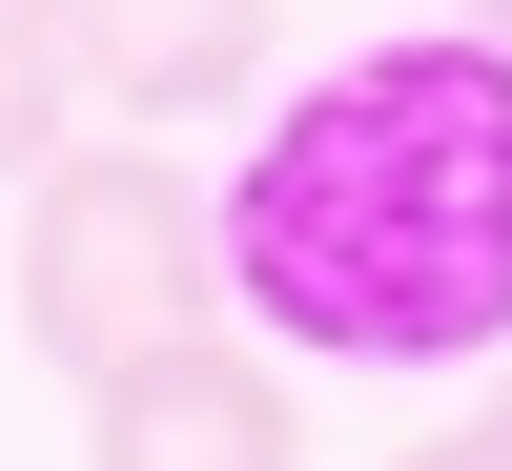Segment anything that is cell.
<instances>
[{"instance_id": "obj_3", "label": "cell", "mask_w": 512, "mask_h": 471, "mask_svg": "<svg viewBox=\"0 0 512 471\" xmlns=\"http://www.w3.org/2000/svg\"><path fill=\"white\" fill-rule=\"evenodd\" d=\"M82 471H308V431H287V369L267 349L185 328V349H144V369L82 390Z\"/></svg>"}, {"instance_id": "obj_2", "label": "cell", "mask_w": 512, "mask_h": 471, "mask_svg": "<svg viewBox=\"0 0 512 471\" xmlns=\"http://www.w3.org/2000/svg\"><path fill=\"white\" fill-rule=\"evenodd\" d=\"M185 328H226V246H205V185L164 144H62L21 185V349L62 369V390H103V369L185 349Z\"/></svg>"}, {"instance_id": "obj_1", "label": "cell", "mask_w": 512, "mask_h": 471, "mask_svg": "<svg viewBox=\"0 0 512 471\" xmlns=\"http://www.w3.org/2000/svg\"><path fill=\"white\" fill-rule=\"evenodd\" d=\"M226 287L328 369L512 349V41H369L308 103H267L246 185L205 205Z\"/></svg>"}, {"instance_id": "obj_7", "label": "cell", "mask_w": 512, "mask_h": 471, "mask_svg": "<svg viewBox=\"0 0 512 471\" xmlns=\"http://www.w3.org/2000/svg\"><path fill=\"white\" fill-rule=\"evenodd\" d=\"M472 431H492V451H512V349H492V410H472Z\"/></svg>"}, {"instance_id": "obj_8", "label": "cell", "mask_w": 512, "mask_h": 471, "mask_svg": "<svg viewBox=\"0 0 512 471\" xmlns=\"http://www.w3.org/2000/svg\"><path fill=\"white\" fill-rule=\"evenodd\" d=\"M451 21H472V41H512V0H451Z\"/></svg>"}, {"instance_id": "obj_6", "label": "cell", "mask_w": 512, "mask_h": 471, "mask_svg": "<svg viewBox=\"0 0 512 471\" xmlns=\"http://www.w3.org/2000/svg\"><path fill=\"white\" fill-rule=\"evenodd\" d=\"M390 471H512V451H492V431H410Z\"/></svg>"}, {"instance_id": "obj_5", "label": "cell", "mask_w": 512, "mask_h": 471, "mask_svg": "<svg viewBox=\"0 0 512 471\" xmlns=\"http://www.w3.org/2000/svg\"><path fill=\"white\" fill-rule=\"evenodd\" d=\"M62 21H41V0H0V185H41V164H62Z\"/></svg>"}, {"instance_id": "obj_4", "label": "cell", "mask_w": 512, "mask_h": 471, "mask_svg": "<svg viewBox=\"0 0 512 471\" xmlns=\"http://www.w3.org/2000/svg\"><path fill=\"white\" fill-rule=\"evenodd\" d=\"M41 21H62V82L103 123H205V103L267 82V21H287V0H41Z\"/></svg>"}]
</instances>
